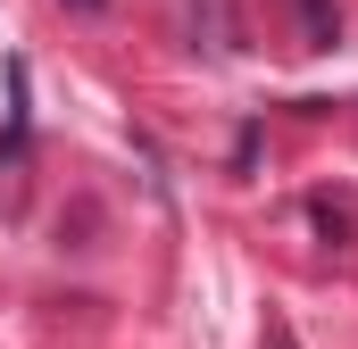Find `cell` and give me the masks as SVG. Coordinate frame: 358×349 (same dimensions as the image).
<instances>
[{
    "mask_svg": "<svg viewBox=\"0 0 358 349\" xmlns=\"http://www.w3.org/2000/svg\"><path fill=\"white\" fill-rule=\"evenodd\" d=\"M292 8H300V42H308V50H334L342 8H334V0H292Z\"/></svg>",
    "mask_w": 358,
    "mask_h": 349,
    "instance_id": "cell-1",
    "label": "cell"
},
{
    "mask_svg": "<svg viewBox=\"0 0 358 349\" xmlns=\"http://www.w3.org/2000/svg\"><path fill=\"white\" fill-rule=\"evenodd\" d=\"M67 8H84V17H92V8H108V0H67Z\"/></svg>",
    "mask_w": 358,
    "mask_h": 349,
    "instance_id": "cell-2",
    "label": "cell"
},
{
    "mask_svg": "<svg viewBox=\"0 0 358 349\" xmlns=\"http://www.w3.org/2000/svg\"><path fill=\"white\" fill-rule=\"evenodd\" d=\"M275 349H292V341H283V333H275Z\"/></svg>",
    "mask_w": 358,
    "mask_h": 349,
    "instance_id": "cell-3",
    "label": "cell"
}]
</instances>
